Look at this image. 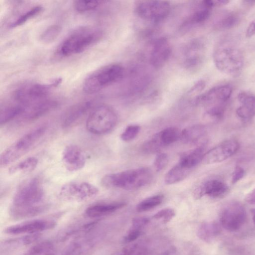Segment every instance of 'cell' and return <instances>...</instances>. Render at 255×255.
<instances>
[{"instance_id": "obj_28", "label": "cell", "mask_w": 255, "mask_h": 255, "mask_svg": "<svg viewBox=\"0 0 255 255\" xmlns=\"http://www.w3.org/2000/svg\"><path fill=\"white\" fill-rule=\"evenodd\" d=\"M25 107V105L18 104L8 105L1 108L0 112V125H5L16 118L19 117L24 111Z\"/></svg>"}, {"instance_id": "obj_45", "label": "cell", "mask_w": 255, "mask_h": 255, "mask_svg": "<svg viewBox=\"0 0 255 255\" xmlns=\"http://www.w3.org/2000/svg\"><path fill=\"white\" fill-rule=\"evenodd\" d=\"M206 86L204 80H200L196 83L189 90L188 93L192 96H196V97L199 96Z\"/></svg>"}, {"instance_id": "obj_42", "label": "cell", "mask_w": 255, "mask_h": 255, "mask_svg": "<svg viewBox=\"0 0 255 255\" xmlns=\"http://www.w3.org/2000/svg\"><path fill=\"white\" fill-rule=\"evenodd\" d=\"M175 215L174 210L171 208L163 209L156 213L152 217L156 220H162L163 223L169 222Z\"/></svg>"}, {"instance_id": "obj_48", "label": "cell", "mask_w": 255, "mask_h": 255, "mask_svg": "<svg viewBox=\"0 0 255 255\" xmlns=\"http://www.w3.org/2000/svg\"><path fill=\"white\" fill-rule=\"evenodd\" d=\"M255 35V18L253 19L248 25L246 31L247 37H251Z\"/></svg>"}, {"instance_id": "obj_50", "label": "cell", "mask_w": 255, "mask_h": 255, "mask_svg": "<svg viewBox=\"0 0 255 255\" xmlns=\"http://www.w3.org/2000/svg\"><path fill=\"white\" fill-rule=\"evenodd\" d=\"M176 253V249L173 247H170L167 250H166V251H165L164 252H162L159 255H175Z\"/></svg>"}, {"instance_id": "obj_3", "label": "cell", "mask_w": 255, "mask_h": 255, "mask_svg": "<svg viewBox=\"0 0 255 255\" xmlns=\"http://www.w3.org/2000/svg\"><path fill=\"white\" fill-rule=\"evenodd\" d=\"M213 59L216 68L230 76H237L241 72L244 58L241 50L229 42L220 43L214 48Z\"/></svg>"}, {"instance_id": "obj_8", "label": "cell", "mask_w": 255, "mask_h": 255, "mask_svg": "<svg viewBox=\"0 0 255 255\" xmlns=\"http://www.w3.org/2000/svg\"><path fill=\"white\" fill-rule=\"evenodd\" d=\"M62 81L59 78L49 84H26L16 88L13 92L15 101L23 105H30L46 99L51 90L58 86Z\"/></svg>"}, {"instance_id": "obj_10", "label": "cell", "mask_w": 255, "mask_h": 255, "mask_svg": "<svg viewBox=\"0 0 255 255\" xmlns=\"http://www.w3.org/2000/svg\"><path fill=\"white\" fill-rule=\"evenodd\" d=\"M247 212L244 206L238 201L228 203L220 214L221 225L226 230L235 232L239 230L245 224Z\"/></svg>"}, {"instance_id": "obj_27", "label": "cell", "mask_w": 255, "mask_h": 255, "mask_svg": "<svg viewBox=\"0 0 255 255\" xmlns=\"http://www.w3.org/2000/svg\"><path fill=\"white\" fill-rule=\"evenodd\" d=\"M221 231V227L217 222H205L200 226L197 231V236L200 240L209 243L219 235Z\"/></svg>"}, {"instance_id": "obj_40", "label": "cell", "mask_w": 255, "mask_h": 255, "mask_svg": "<svg viewBox=\"0 0 255 255\" xmlns=\"http://www.w3.org/2000/svg\"><path fill=\"white\" fill-rule=\"evenodd\" d=\"M225 105L215 106L206 108L205 116L214 121L220 120L224 116Z\"/></svg>"}, {"instance_id": "obj_7", "label": "cell", "mask_w": 255, "mask_h": 255, "mask_svg": "<svg viewBox=\"0 0 255 255\" xmlns=\"http://www.w3.org/2000/svg\"><path fill=\"white\" fill-rule=\"evenodd\" d=\"M44 192L40 181L35 178L28 180L15 192L11 206L29 207L44 204Z\"/></svg>"}, {"instance_id": "obj_18", "label": "cell", "mask_w": 255, "mask_h": 255, "mask_svg": "<svg viewBox=\"0 0 255 255\" xmlns=\"http://www.w3.org/2000/svg\"><path fill=\"white\" fill-rule=\"evenodd\" d=\"M57 105V101L46 99L25 105L24 111L19 117L24 122L34 121L55 109Z\"/></svg>"}, {"instance_id": "obj_5", "label": "cell", "mask_w": 255, "mask_h": 255, "mask_svg": "<svg viewBox=\"0 0 255 255\" xmlns=\"http://www.w3.org/2000/svg\"><path fill=\"white\" fill-rule=\"evenodd\" d=\"M46 130V125H41L28 131L13 142L1 153L0 167H6L24 155L42 137Z\"/></svg>"}, {"instance_id": "obj_36", "label": "cell", "mask_w": 255, "mask_h": 255, "mask_svg": "<svg viewBox=\"0 0 255 255\" xmlns=\"http://www.w3.org/2000/svg\"><path fill=\"white\" fill-rule=\"evenodd\" d=\"M61 30L62 28L60 25H51L41 33L40 36V40L45 44L51 43L58 37Z\"/></svg>"}, {"instance_id": "obj_49", "label": "cell", "mask_w": 255, "mask_h": 255, "mask_svg": "<svg viewBox=\"0 0 255 255\" xmlns=\"http://www.w3.org/2000/svg\"><path fill=\"white\" fill-rule=\"evenodd\" d=\"M245 201L250 204L255 205V188L246 195Z\"/></svg>"}, {"instance_id": "obj_35", "label": "cell", "mask_w": 255, "mask_h": 255, "mask_svg": "<svg viewBox=\"0 0 255 255\" xmlns=\"http://www.w3.org/2000/svg\"><path fill=\"white\" fill-rule=\"evenodd\" d=\"M53 250V244L49 241H44L36 243L22 255H44Z\"/></svg>"}, {"instance_id": "obj_2", "label": "cell", "mask_w": 255, "mask_h": 255, "mask_svg": "<svg viewBox=\"0 0 255 255\" xmlns=\"http://www.w3.org/2000/svg\"><path fill=\"white\" fill-rule=\"evenodd\" d=\"M152 179V173L150 169L140 167L107 174L102 178L101 183L107 188H118L132 190L147 185Z\"/></svg>"}, {"instance_id": "obj_14", "label": "cell", "mask_w": 255, "mask_h": 255, "mask_svg": "<svg viewBox=\"0 0 255 255\" xmlns=\"http://www.w3.org/2000/svg\"><path fill=\"white\" fill-rule=\"evenodd\" d=\"M55 225L56 223L51 220L30 219L6 227L4 233L11 235L40 233L53 228Z\"/></svg>"}, {"instance_id": "obj_29", "label": "cell", "mask_w": 255, "mask_h": 255, "mask_svg": "<svg viewBox=\"0 0 255 255\" xmlns=\"http://www.w3.org/2000/svg\"><path fill=\"white\" fill-rule=\"evenodd\" d=\"M191 170L178 163L165 174V183L167 185H171L183 180L189 174Z\"/></svg>"}, {"instance_id": "obj_34", "label": "cell", "mask_w": 255, "mask_h": 255, "mask_svg": "<svg viewBox=\"0 0 255 255\" xmlns=\"http://www.w3.org/2000/svg\"><path fill=\"white\" fill-rule=\"evenodd\" d=\"M164 196L162 194L149 197L139 202L136 207V210L138 212L150 210L159 205L162 202Z\"/></svg>"}, {"instance_id": "obj_9", "label": "cell", "mask_w": 255, "mask_h": 255, "mask_svg": "<svg viewBox=\"0 0 255 255\" xmlns=\"http://www.w3.org/2000/svg\"><path fill=\"white\" fill-rule=\"evenodd\" d=\"M134 10L142 20L156 23L167 17L171 6L167 1L137 0L134 3Z\"/></svg>"}, {"instance_id": "obj_39", "label": "cell", "mask_w": 255, "mask_h": 255, "mask_svg": "<svg viewBox=\"0 0 255 255\" xmlns=\"http://www.w3.org/2000/svg\"><path fill=\"white\" fill-rule=\"evenodd\" d=\"M103 2V0H75L73 6L77 11L86 12L96 9Z\"/></svg>"}, {"instance_id": "obj_30", "label": "cell", "mask_w": 255, "mask_h": 255, "mask_svg": "<svg viewBox=\"0 0 255 255\" xmlns=\"http://www.w3.org/2000/svg\"><path fill=\"white\" fill-rule=\"evenodd\" d=\"M38 163V160L36 157H29L11 166L9 169V173L12 175L28 173L36 167Z\"/></svg>"}, {"instance_id": "obj_26", "label": "cell", "mask_w": 255, "mask_h": 255, "mask_svg": "<svg viewBox=\"0 0 255 255\" xmlns=\"http://www.w3.org/2000/svg\"><path fill=\"white\" fill-rule=\"evenodd\" d=\"M206 134V128L201 125L189 126L181 131L180 139L185 144H195Z\"/></svg>"}, {"instance_id": "obj_32", "label": "cell", "mask_w": 255, "mask_h": 255, "mask_svg": "<svg viewBox=\"0 0 255 255\" xmlns=\"http://www.w3.org/2000/svg\"><path fill=\"white\" fill-rule=\"evenodd\" d=\"M41 237L40 233L24 235L20 237L5 241L2 245L6 247H19L37 242Z\"/></svg>"}, {"instance_id": "obj_20", "label": "cell", "mask_w": 255, "mask_h": 255, "mask_svg": "<svg viewBox=\"0 0 255 255\" xmlns=\"http://www.w3.org/2000/svg\"><path fill=\"white\" fill-rule=\"evenodd\" d=\"M213 7L211 0L200 1L182 23L181 29L187 30L204 23L210 16Z\"/></svg>"}, {"instance_id": "obj_13", "label": "cell", "mask_w": 255, "mask_h": 255, "mask_svg": "<svg viewBox=\"0 0 255 255\" xmlns=\"http://www.w3.org/2000/svg\"><path fill=\"white\" fill-rule=\"evenodd\" d=\"M232 93V87L227 84L215 86L195 97L193 103L196 106L208 107L225 105Z\"/></svg>"}, {"instance_id": "obj_16", "label": "cell", "mask_w": 255, "mask_h": 255, "mask_svg": "<svg viewBox=\"0 0 255 255\" xmlns=\"http://www.w3.org/2000/svg\"><path fill=\"white\" fill-rule=\"evenodd\" d=\"M172 53V47L169 40L166 37L157 38L153 44L149 56L151 65L155 69L164 66L169 60Z\"/></svg>"}, {"instance_id": "obj_22", "label": "cell", "mask_w": 255, "mask_h": 255, "mask_svg": "<svg viewBox=\"0 0 255 255\" xmlns=\"http://www.w3.org/2000/svg\"><path fill=\"white\" fill-rule=\"evenodd\" d=\"M237 99L240 106L236 110L237 116L243 121H249L255 116V95L247 91L240 92Z\"/></svg>"}, {"instance_id": "obj_46", "label": "cell", "mask_w": 255, "mask_h": 255, "mask_svg": "<svg viewBox=\"0 0 255 255\" xmlns=\"http://www.w3.org/2000/svg\"><path fill=\"white\" fill-rule=\"evenodd\" d=\"M149 222V219L146 217H137L132 220V229H141L146 226Z\"/></svg>"}, {"instance_id": "obj_21", "label": "cell", "mask_w": 255, "mask_h": 255, "mask_svg": "<svg viewBox=\"0 0 255 255\" xmlns=\"http://www.w3.org/2000/svg\"><path fill=\"white\" fill-rule=\"evenodd\" d=\"M92 106L91 101H83L75 104L68 108L63 114L61 125L63 129L71 128L90 109Z\"/></svg>"}, {"instance_id": "obj_6", "label": "cell", "mask_w": 255, "mask_h": 255, "mask_svg": "<svg viewBox=\"0 0 255 255\" xmlns=\"http://www.w3.org/2000/svg\"><path fill=\"white\" fill-rule=\"evenodd\" d=\"M118 116L111 106L100 105L91 112L87 119L86 127L91 133L102 135L110 132L116 126Z\"/></svg>"}, {"instance_id": "obj_23", "label": "cell", "mask_w": 255, "mask_h": 255, "mask_svg": "<svg viewBox=\"0 0 255 255\" xmlns=\"http://www.w3.org/2000/svg\"><path fill=\"white\" fill-rule=\"evenodd\" d=\"M125 205L123 202L96 204L88 207L85 210V214L89 218H97L112 213Z\"/></svg>"}, {"instance_id": "obj_11", "label": "cell", "mask_w": 255, "mask_h": 255, "mask_svg": "<svg viewBox=\"0 0 255 255\" xmlns=\"http://www.w3.org/2000/svg\"><path fill=\"white\" fill-rule=\"evenodd\" d=\"M98 192V188L88 182H70L61 187L59 195L67 200L81 202L95 197Z\"/></svg>"}, {"instance_id": "obj_51", "label": "cell", "mask_w": 255, "mask_h": 255, "mask_svg": "<svg viewBox=\"0 0 255 255\" xmlns=\"http://www.w3.org/2000/svg\"><path fill=\"white\" fill-rule=\"evenodd\" d=\"M251 212L252 215L253 221L255 226V208L252 209Z\"/></svg>"}, {"instance_id": "obj_31", "label": "cell", "mask_w": 255, "mask_h": 255, "mask_svg": "<svg viewBox=\"0 0 255 255\" xmlns=\"http://www.w3.org/2000/svg\"><path fill=\"white\" fill-rule=\"evenodd\" d=\"M240 20L239 15L235 12H227L222 14L217 20L215 27L219 30L232 28L237 25Z\"/></svg>"}, {"instance_id": "obj_12", "label": "cell", "mask_w": 255, "mask_h": 255, "mask_svg": "<svg viewBox=\"0 0 255 255\" xmlns=\"http://www.w3.org/2000/svg\"><path fill=\"white\" fill-rule=\"evenodd\" d=\"M206 47L201 38H195L190 41L186 45L183 53V65L190 71L198 70L205 59Z\"/></svg>"}, {"instance_id": "obj_17", "label": "cell", "mask_w": 255, "mask_h": 255, "mask_svg": "<svg viewBox=\"0 0 255 255\" xmlns=\"http://www.w3.org/2000/svg\"><path fill=\"white\" fill-rule=\"evenodd\" d=\"M62 160L67 170L74 172L84 167L86 162V156L80 147L70 144L64 148L62 154Z\"/></svg>"}, {"instance_id": "obj_19", "label": "cell", "mask_w": 255, "mask_h": 255, "mask_svg": "<svg viewBox=\"0 0 255 255\" xmlns=\"http://www.w3.org/2000/svg\"><path fill=\"white\" fill-rule=\"evenodd\" d=\"M229 192V187L222 180L212 179L205 181L193 192V196L198 199L207 195L213 198H221L226 196Z\"/></svg>"}, {"instance_id": "obj_33", "label": "cell", "mask_w": 255, "mask_h": 255, "mask_svg": "<svg viewBox=\"0 0 255 255\" xmlns=\"http://www.w3.org/2000/svg\"><path fill=\"white\" fill-rule=\"evenodd\" d=\"M180 133L179 129L175 127L167 128L157 133L163 146L171 144L180 139Z\"/></svg>"}, {"instance_id": "obj_15", "label": "cell", "mask_w": 255, "mask_h": 255, "mask_svg": "<svg viewBox=\"0 0 255 255\" xmlns=\"http://www.w3.org/2000/svg\"><path fill=\"white\" fill-rule=\"evenodd\" d=\"M239 148L240 144L237 140H226L206 152L202 162L204 164L221 162L234 155Z\"/></svg>"}, {"instance_id": "obj_38", "label": "cell", "mask_w": 255, "mask_h": 255, "mask_svg": "<svg viewBox=\"0 0 255 255\" xmlns=\"http://www.w3.org/2000/svg\"><path fill=\"white\" fill-rule=\"evenodd\" d=\"M163 147L156 133L151 138L144 142L142 149L147 153H158Z\"/></svg>"}, {"instance_id": "obj_1", "label": "cell", "mask_w": 255, "mask_h": 255, "mask_svg": "<svg viewBox=\"0 0 255 255\" xmlns=\"http://www.w3.org/2000/svg\"><path fill=\"white\" fill-rule=\"evenodd\" d=\"M103 36L100 29L89 26L78 28L72 31L59 45L56 54L66 57L81 53L97 43Z\"/></svg>"}, {"instance_id": "obj_43", "label": "cell", "mask_w": 255, "mask_h": 255, "mask_svg": "<svg viewBox=\"0 0 255 255\" xmlns=\"http://www.w3.org/2000/svg\"><path fill=\"white\" fill-rule=\"evenodd\" d=\"M168 156L165 153H158L154 161V166L157 171L163 170L168 164Z\"/></svg>"}, {"instance_id": "obj_4", "label": "cell", "mask_w": 255, "mask_h": 255, "mask_svg": "<svg viewBox=\"0 0 255 255\" xmlns=\"http://www.w3.org/2000/svg\"><path fill=\"white\" fill-rule=\"evenodd\" d=\"M125 73L124 67L119 63H111L96 70L85 80L84 92L92 94L122 79Z\"/></svg>"}, {"instance_id": "obj_37", "label": "cell", "mask_w": 255, "mask_h": 255, "mask_svg": "<svg viewBox=\"0 0 255 255\" xmlns=\"http://www.w3.org/2000/svg\"><path fill=\"white\" fill-rule=\"evenodd\" d=\"M42 10L40 5L35 6L19 16L9 24L10 28L16 27L25 23L27 20L39 14Z\"/></svg>"}, {"instance_id": "obj_47", "label": "cell", "mask_w": 255, "mask_h": 255, "mask_svg": "<svg viewBox=\"0 0 255 255\" xmlns=\"http://www.w3.org/2000/svg\"><path fill=\"white\" fill-rule=\"evenodd\" d=\"M245 174L244 169L239 166H236L232 174V182L233 184H235L242 178H243Z\"/></svg>"}, {"instance_id": "obj_41", "label": "cell", "mask_w": 255, "mask_h": 255, "mask_svg": "<svg viewBox=\"0 0 255 255\" xmlns=\"http://www.w3.org/2000/svg\"><path fill=\"white\" fill-rule=\"evenodd\" d=\"M140 127L137 125H130L127 127L121 135L124 141H129L134 139L138 134Z\"/></svg>"}, {"instance_id": "obj_25", "label": "cell", "mask_w": 255, "mask_h": 255, "mask_svg": "<svg viewBox=\"0 0 255 255\" xmlns=\"http://www.w3.org/2000/svg\"><path fill=\"white\" fill-rule=\"evenodd\" d=\"M206 145L205 142L196 148L182 154L178 163L186 168L192 169L202 161L206 152Z\"/></svg>"}, {"instance_id": "obj_24", "label": "cell", "mask_w": 255, "mask_h": 255, "mask_svg": "<svg viewBox=\"0 0 255 255\" xmlns=\"http://www.w3.org/2000/svg\"><path fill=\"white\" fill-rule=\"evenodd\" d=\"M48 209V205L43 204L29 207H18L11 206L9 213L15 220L28 219L44 212Z\"/></svg>"}, {"instance_id": "obj_44", "label": "cell", "mask_w": 255, "mask_h": 255, "mask_svg": "<svg viewBox=\"0 0 255 255\" xmlns=\"http://www.w3.org/2000/svg\"><path fill=\"white\" fill-rule=\"evenodd\" d=\"M141 234L140 230L131 228L128 234L125 236L123 242L125 243H129L136 240Z\"/></svg>"}]
</instances>
